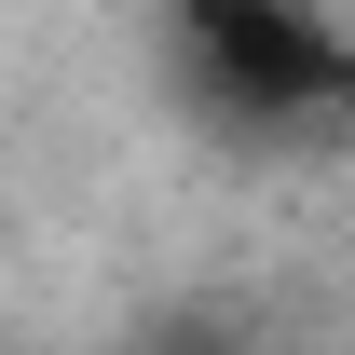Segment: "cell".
Wrapping results in <instances>:
<instances>
[{
  "label": "cell",
  "instance_id": "1",
  "mask_svg": "<svg viewBox=\"0 0 355 355\" xmlns=\"http://www.w3.org/2000/svg\"><path fill=\"white\" fill-rule=\"evenodd\" d=\"M178 69L219 123H314L342 110V42L301 0H191L178 14Z\"/></svg>",
  "mask_w": 355,
  "mask_h": 355
},
{
  "label": "cell",
  "instance_id": "2",
  "mask_svg": "<svg viewBox=\"0 0 355 355\" xmlns=\"http://www.w3.org/2000/svg\"><path fill=\"white\" fill-rule=\"evenodd\" d=\"M328 42H342V110H355V0L328 14Z\"/></svg>",
  "mask_w": 355,
  "mask_h": 355
}]
</instances>
